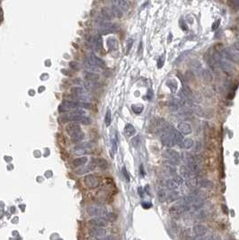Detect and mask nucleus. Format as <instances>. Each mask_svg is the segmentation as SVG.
I'll list each match as a JSON object with an SVG mask.
<instances>
[{
	"label": "nucleus",
	"mask_w": 239,
	"mask_h": 240,
	"mask_svg": "<svg viewBox=\"0 0 239 240\" xmlns=\"http://www.w3.org/2000/svg\"><path fill=\"white\" fill-rule=\"evenodd\" d=\"M116 25L108 21H100L98 22L97 32L99 35H107L116 32Z\"/></svg>",
	"instance_id": "f257e3e1"
},
{
	"label": "nucleus",
	"mask_w": 239,
	"mask_h": 240,
	"mask_svg": "<svg viewBox=\"0 0 239 240\" xmlns=\"http://www.w3.org/2000/svg\"><path fill=\"white\" fill-rule=\"evenodd\" d=\"M163 156L169 164L172 165H178L181 161V157L180 154L173 149H165L163 153Z\"/></svg>",
	"instance_id": "f03ea898"
},
{
	"label": "nucleus",
	"mask_w": 239,
	"mask_h": 240,
	"mask_svg": "<svg viewBox=\"0 0 239 240\" xmlns=\"http://www.w3.org/2000/svg\"><path fill=\"white\" fill-rule=\"evenodd\" d=\"M86 212L90 216L94 217H102L104 215H107V209L102 206H97V205H91L86 209Z\"/></svg>",
	"instance_id": "7ed1b4c3"
},
{
	"label": "nucleus",
	"mask_w": 239,
	"mask_h": 240,
	"mask_svg": "<svg viewBox=\"0 0 239 240\" xmlns=\"http://www.w3.org/2000/svg\"><path fill=\"white\" fill-rule=\"evenodd\" d=\"M218 64H219V67L220 68V69L226 73L227 75L228 76H233L235 75V73L237 72V69L235 68V66H233L231 63H229L228 61L225 60H222L220 59L218 61Z\"/></svg>",
	"instance_id": "20e7f679"
},
{
	"label": "nucleus",
	"mask_w": 239,
	"mask_h": 240,
	"mask_svg": "<svg viewBox=\"0 0 239 240\" xmlns=\"http://www.w3.org/2000/svg\"><path fill=\"white\" fill-rule=\"evenodd\" d=\"M220 56L226 58L227 60L231 61V62L239 64V52L238 51H236V50H233L230 49V48L225 49V50L220 53Z\"/></svg>",
	"instance_id": "39448f33"
},
{
	"label": "nucleus",
	"mask_w": 239,
	"mask_h": 240,
	"mask_svg": "<svg viewBox=\"0 0 239 240\" xmlns=\"http://www.w3.org/2000/svg\"><path fill=\"white\" fill-rule=\"evenodd\" d=\"M85 62L88 63L89 65L94 66V67L98 68H104L106 67L105 62L102 60L101 58L97 57L95 54H94V53L89 54V56H88V58L86 59Z\"/></svg>",
	"instance_id": "423d86ee"
},
{
	"label": "nucleus",
	"mask_w": 239,
	"mask_h": 240,
	"mask_svg": "<svg viewBox=\"0 0 239 240\" xmlns=\"http://www.w3.org/2000/svg\"><path fill=\"white\" fill-rule=\"evenodd\" d=\"M160 140L162 144L166 148H172L176 144L175 141L172 138V136L168 133L167 130L160 133Z\"/></svg>",
	"instance_id": "0eeeda50"
},
{
	"label": "nucleus",
	"mask_w": 239,
	"mask_h": 240,
	"mask_svg": "<svg viewBox=\"0 0 239 240\" xmlns=\"http://www.w3.org/2000/svg\"><path fill=\"white\" fill-rule=\"evenodd\" d=\"M84 183H85V184L88 188L94 189V188H96V187L99 186L100 180L97 176H94V175H88V176H85Z\"/></svg>",
	"instance_id": "6e6552de"
},
{
	"label": "nucleus",
	"mask_w": 239,
	"mask_h": 240,
	"mask_svg": "<svg viewBox=\"0 0 239 240\" xmlns=\"http://www.w3.org/2000/svg\"><path fill=\"white\" fill-rule=\"evenodd\" d=\"M168 133L172 136V138L175 141L176 144H179L180 146H182L183 143V136L182 135V133H180L178 130H175L174 127H172L171 125H169L168 129H167Z\"/></svg>",
	"instance_id": "1a4fd4ad"
},
{
	"label": "nucleus",
	"mask_w": 239,
	"mask_h": 240,
	"mask_svg": "<svg viewBox=\"0 0 239 240\" xmlns=\"http://www.w3.org/2000/svg\"><path fill=\"white\" fill-rule=\"evenodd\" d=\"M63 119H64V120H68V121L78 122V124L82 123V124L88 125V124L91 123V120L88 117H85V116H70V115L67 114V115H64Z\"/></svg>",
	"instance_id": "9d476101"
},
{
	"label": "nucleus",
	"mask_w": 239,
	"mask_h": 240,
	"mask_svg": "<svg viewBox=\"0 0 239 240\" xmlns=\"http://www.w3.org/2000/svg\"><path fill=\"white\" fill-rule=\"evenodd\" d=\"M66 131L70 137H73V136L78 134L82 130H81V127H80L79 124H78V123H69L66 127Z\"/></svg>",
	"instance_id": "9b49d317"
},
{
	"label": "nucleus",
	"mask_w": 239,
	"mask_h": 240,
	"mask_svg": "<svg viewBox=\"0 0 239 240\" xmlns=\"http://www.w3.org/2000/svg\"><path fill=\"white\" fill-rule=\"evenodd\" d=\"M108 221L106 219L102 218V217H97V218H94L92 220L88 221V224L92 227H95V228H103L107 226Z\"/></svg>",
	"instance_id": "f8f14e48"
},
{
	"label": "nucleus",
	"mask_w": 239,
	"mask_h": 240,
	"mask_svg": "<svg viewBox=\"0 0 239 240\" xmlns=\"http://www.w3.org/2000/svg\"><path fill=\"white\" fill-rule=\"evenodd\" d=\"M192 233L195 237H198V238H201L203 236L206 235L207 233V228L204 225H201V224H197L195 225L193 228H192Z\"/></svg>",
	"instance_id": "ddd939ff"
},
{
	"label": "nucleus",
	"mask_w": 239,
	"mask_h": 240,
	"mask_svg": "<svg viewBox=\"0 0 239 240\" xmlns=\"http://www.w3.org/2000/svg\"><path fill=\"white\" fill-rule=\"evenodd\" d=\"M83 77H84L85 81L92 82V83H95L96 81H98V79H99V75L96 74V73L91 72V71H85L83 74Z\"/></svg>",
	"instance_id": "4468645a"
},
{
	"label": "nucleus",
	"mask_w": 239,
	"mask_h": 240,
	"mask_svg": "<svg viewBox=\"0 0 239 240\" xmlns=\"http://www.w3.org/2000/svg\"><path fill=\"white\" fill-rule=\"evenodd\" d=\"M178 128V130H179L180 133L182 134H184V135H188L192 132V127L189 123H186V122H180L177 126Z\"/></svg>",
	"instance_id": "2eb2a0df"
},
{
	"label": "nucleus",
	"mask_w": 239,
	"mask_h": 240,
	"mask_svg": "<svg viewBox=\"0 0 239 240\" xmlns=\"http://www.w3.org/2000/svg\"><path fill=\"white\" fill-rule=\"evenodd\" d=\"M101 14H102V16H103V18L106 19V20H112V19H113V18L115 17V16H114L112 8L107 7V6H103V7L102 8Z\"/></svg>",
	"instance_id": "dca6fc26"
},
{
	"label": "nucleus",
	"mask_w": 239,
	"mask_h": 240,
	"mask_svg": "<svg viewBox=\"0 0 239 240\" xmlns=\"http://www.w3.org/2000/svg\"><path fill=\"white\" fill-rule=\"evenodd\" d=\"M182 104H183V102H180L177 99H173V100H170L167 103V106L173 112H177L178 110L181 109V106Z\"/></svg>",
	"instance_id": "f3484780"
},
{
	"label": "nucleus",
	"mask_w": 239,
	"mask_h": 240,
	"mask_svg": "<svg viewBox=\"0 0 239 240\" xmlns=\"http://www.w3.org/2000/svg\"><path fill=\"white\" fill-rule=\"evenodd\" d=\"M106 232H107L106 229L102 228H96L90 230V235L95 238H103L106 235Z\"/></svg>",
	"instance_id": "a211bd4d"
},
{
	"label": "nucleus",
	"mask_w": 239,
	"mask_h": 240,
	"mask_svg": "<svg viewBox=\"0 0 239 240\" xmlns=\"http://www.w3.org/2000/svg\"><path fill=\"white\" fill-rule=\"evenodd\" d=\"M91 44L94 47V49L95 50H101L102 48V39L101 37V35H95L92 37L91 39Z\"/></svg>",
	"instance_id": "6ab92c4d"
},
{
	"label": "nucleus",
	"mask_w": 239,
	"mask_h": 240,
	"mask_svg": "<svg viewBox=\"0 0 239 240\" xmlns=\"http://www.w3.org/2000/svg\"><path fill=\"white\" fill-rule=\"evenodd\" d=\"M95 167H96V165H95V162L92 160V162H91L88 165H86L85 167H83V168H81L79 170H77V174H78V175H83V174H85V173L91 172V171L95 170Z\"/></svg>",
	"instance_id": "aec40b11"
},
{
	"label": "nucleus",
	"mask_w": 239,
	"mask_h": 240,
	"mask_svg": "<svg viewBox=\"0 0 239 240\" xmlns=\"http://www.w3.org/2000/svg\"><path fill=\"white\" fill-rule=\"evenodd\" d=\"M113 5H116L118 8H120L122 12L124 11H127L128 9H129V6H130V5H129V2H127V1H125V0H118V1H113Z\"/></svg>",
	"instance_id": "412c9836"
},
{
	"label": "nucleus",
	"mask_w": 239,
	"mask_h": 240,
	"mask_svg": "<svg viewBox=\"0 0 239 240\" xmlns=\"http://www.w3.org/2000/svg\"><path fill=\"white\" fill-rule=\"evenodd\" d=\"M88 160V158L87 157H81V158H76L72 161L71 163V165L72 167L74 168H77V167H80L82 165H84Z\"/></svg>",
	"instance_id": "4be33fe9"
},
{
	"label": "nucleus",
	"mask_w": 239,
	"mask_h": 240,
	"mask_svg": "<svg viewBox=\"0 0 239 240\" xmlns=\"http://www.w3.org/2000/svg\"><path fill=\"white\" fill-rule=\"evenodd\" d=\"M93 161L95 162L96 166H98L99 168L102 169V170H104V169H106L108 167V162L104 158H97L94 159Z\"/></svg>",
	"instance_id": "5701e85b"
},
{
	"label": "nucleus",
	"mask_w": 239,
	"mask_h": 240,
	"mask_svg": "<svg viewBox=\"0 0 239 240\" xmlns=\"http://www.w3.org/2000/svg\"><path fill=\"white\" fill-rule=\"evenodd\" d=\"M189 67H190V68H191L192 70H193V71H195V72H199V71L201 72V70H202V69H201V64H200V62L196 60H192V61L189 63Z\"/></svg>",
	"instance_id": "b1692460"
},
{
	"label": "nucleus",
	"mask_w": 239,
	"mask_h": 240,
	"mask_svg": "<svg viewBox=\"0 0 239 240\" xmlns=\"http://www.w3.org/2000/svg\"><path fill=\"white\" fill-rule=\"evenodd\" d=\"M107 45L110 50H115L118 49V40L115 38H109L107 40Z\"/></svg>",
	"instance_id": "393cba45"
},
{
	"label": "nucleus",
	"mask_w": 239,
	"mask_h": 240,
	"mask_svg": "<svg viewBox=\"0 0 239 240\" xmlns=\"http://www.w3.org/2000/svg\"><path fill=\"white\" fill-rule=\"evenodd\" d=\"M169 213H170L171 216H173V217H175V218H177V217H179L180 215L182 214V211H181V210H180L179 206L176 204V205H175V206H172V207L169 209Z\"/></svg>",
	"instance_id": "a878e982"
},
{
	"label": "nucleus",
	"mask_w": 239,
	"mask_h": 240,
	"mask_svg": "<svg viewBox=\"0 0 239 240\" xmlns=\"http://www.w3.org/2000/svg\"><path fill=\"white\" fill-rule=\"evenodd\" d=\"M201 76L206 82H212L213 81V75L208 69H202L201 70Z\"/></svg>",
	"instance_id": "bb28decb"
},
{
	"label": "nucleus",
	"mask_w": 239,
	"mask_h": 240,
	"mask_svg": "<svg viewBox=\"0 0 239 240\" xmlns=\"http://www.w3.org/2000/svg\"><path fill=\"white\" fill-rule=\"evenodd\" d=\"M198 185L201 188H212L213 183L207 179H201V180H198Z\"/></svg>",
	"instance_id": "cd10ccee"
},
{
	"label": "nucleus",
	"mask_w": 239,
	"mask_h": 240,
	"mask_svg": "<svg viewBox=\"0 0 239 240\" xmlns=\"http://www.w3.org/2000/svg\"><path fill=\"white\" fill-rule=\"evenodd\" d=\"M87 147H88V144H85H85H81V145L77 146V147L73 149V151H74V153L77 154V155L83 154V153H85V150L87 149Z\"/></svg>",
	"instance_id": "c85d7f7f"
},
{
	"label": "nucleus",
	"mask_w": 239,
	"mask_h": 240,
	"mask_svg": "<svg viewBox=\"0 0 239 240\" xmlns=\"http://www.w3.org/2000/svg\"><path fill=\"white\" fill-rule=\"evenodd\" d=\"M124 132L126 134L127 137H131L135 134L136 130H135V128L131 125V124H127L125 126V129H124Z\"/></svg>",
	"instance_id": "c756f323"
},
{
	"label": "nucleus",
	"mask_w": 239,
	"mask_h": 240,
	"mask_svg": "<svg viewBox=\"0 0 239 240\" xmlns=\"http://www.w3.org/2000/svg\"><path fill=\"white\" fill-rule=\"evenodd\" d=\"M165 186L167 187V189L175 191V189H177L179 187V184L176 182H175L173 179H169V180H166V182H165Z\"/></svg>",
	"instance_id": "7c9ffc66"
},
{
	"label": "nucleus",
	"mask_w": 239,
	"mask_h": 240,
	"mask_svg": "<svg viewBox=\"0 0 239 240\" xmlns=\"http://www.w3.org/2000/svg\"><path fill=\"white\" fill-rule=\"evenodd\" d=\"M192 113L196 114V115L199 116V117H203V116L205 115L203 109H202L200 106H199V105H193V106L192 107Z\"/></svg>",
	"instance_id": "2f4dec72"
},
{
	"label": "nucleus",
	"mask_w": 239,
	"mask_h": 240,
	"mask_svg": "<svg viewBox=\"0 0 239 240\" xmlns=\"http://www.w3.org/2000/svg\"><path fill=\"white\" fill-rule=\"evenodd\" d=\"M180 198L179 193L177 192H175V191H172L171 193H168L167 194V198L166 200L169 201V202H172V201H175V200H177Z\"/></svg>",
	"instance_id": "473e14b6"
},
{
	"label": "nucleus",
	"mask_w": 239,
	"mask_h": 240,
	"mask_svg": "<svg viewBox=\"0 0 239 240\" xmlns=\"http://www.w3.org/2000/svg\"><path fill=\"white\" fill-rule=\"evenodd\" d=\"M180 171H181L182 176H183L186 177V178H191V176H192V173L190 172L189 168L187 167V165H182V166H181Z\"/></svg>",
	"instance_id": "72a5a7b5"
},
{
	"label": "nucleus",
	"mask_w": 239,
	"mask_h": 240,
	"mask_svg": "<svg viewBox=\"0 0 239 240\" xmlns=\"http://www.w3.org/2000/svg\"><path fill=\"white\" fill-rule=\"evenodd\" d=\"M85 112L83 109H81V108H78V109L72 110V111L68 113V115H70V116H85Z\"/></svg>",
	"instance_id": "f704fd0d"
},
{
	"label": "nucleus",
	"mask_w": 239,
	"mask_h": 240,
	"mask_svg": "<svg viewBox=\"0 0 239 240\" xmlns=\"http://www.w3.org/2000/svg\"><path fill=\"white\" fill-rule=\"evenodd\" d=\"M112 8V10H113V14H114V16H115V17H119V18H120V17H122V14H123V12L120 9V8H118L116 5H113V6L111 7Z\"/></svg>",
	"instance_id": "c9c22d12"
},
{
	"label": "nucleus",
	"mask_w": 239,
	"mask_h": 240,
	"mask_svg": "<svg viewBox=\"0 0 239 240\" xmlns=\"http://www.w3.org/2000/svg\"><path fill=\"white\" fill-rule=\"evenodd\" d=\"M167 194H168V193H167L165 190H160L159 192H158V199H159L161 201H165V200H166Z\"/></svg>",
	"instance_id": "e433bc0d"
},
{
	"label": "nucleus",
	"mask_w": 239,
	"mask_h": 240,
	"mask_svg": "<svg viewBox=\"0 0 239 240\" xmlns=\"http://www.w3.org/2000/svg\"><path fill=\"white\" fill-rule=\"evenodd\" d=\"M166 85H168V87L171 89L172 92H175L177 89V84L175 83V81L174 80H169L168 82H166Z\"/></svg>",
	"instance_id": "4c0bfd02"
},
{
	"label": "nucleus",
	"mask_w": 239,
	"mask_h": 240,
	"mask_svg": "<svg viewBox=\"0 0 239 240\" xmlns=\"http://www.w3.org/2000/svg\"><path fill=\"white\" fill-rule=\"evenodd\" d=\"M184 78H185L186 81H188V82H192L193 80L195 79V75H194V73H193L192 71H187V72L185 73Z\"/></svg>",
	"instance_id": "58836bf2"
},
{
	"label": "nucleus",
	"mask_w": 239,
	"mask_h": 240,
	"mask_svg": "<svg viewBox=\"0 0 239 240\" xmlns=\"http://www.w3.org/2000/svg\"><path fill=\"white\" fill-rule=\"evenodd\" d=\"M193 144H194V142H193V140H192V139H186V140H183L182 146H183L185 148L189 149V148H191L193 146Z\"/></svg>",
	"instance_id": "ea45409f"
},
{
	"label": "nucleus",
	"mask_w": 239,
	"mask_h": 240,
	"mask_svg": "<svg viewBox=\"0 0 239 240\" xmlns=\"http://www.w3.org/2000/svg\"><path fill=\"white\" fill-rule=\"evenodd\" d=\"M186 184L188 187H196L198 185V180L195 178H189L186 181Z\"/></svg>",
	"instance_id": "a19ab883"
},
{
	"label": "nucleus",
	"mask_w": 239,
	"mask_h": 240,
	"mask_svg": "<svg viewBox=\"0 0 239 240\" xmlns=\"http://www.w3.org/2000/svg\"><path fill=\"white\" fill-rule=\"evenodd\" d=\"M131 108H132L133 112H134L135 113H137V114L141 113L142 111H143V105H141V104H133V105L131 106Z\"/></svg>",
	"instance_id": "79ce46f5"
},
{
	"label": "nucleus",
	"mask_w": 239,
	"mask_h": 240,
	"mask_svg": "<svg viewBox=\"0 0 239 240\" xmlns=\"http://www.w3.org/2000/svg\"><path fill=\"white\" fill-rule=\"evenodd\" d=\"M111 121H112V114H111L110 109H108L107 112H106V115H105V124H106V126H110Z\"/></svg>",
	"instance_id": "37998d69"
},
{
	"label": "nucleus",
	"mask_w": 239,
	"mask_h": 240,
	"mask_svg": "<svg viewBox=\"0 0 239 240\" xmlns=\"http://www.w3.org/2000/svg\"><path fill=\"white\" fill-rule=\"evenodd\" d=\"M106 220L107 221H110V222H113L117 220V215L114 213V212H110L106 215Z\"/></svg>",
	"instance_id": "c03bdc74"
},
{
	"label": "nucleus",
	"mask_w": 239,
	"mask_h": 240,
	"mask_svg": "<svg viewBox=\"0 0 239 240\" xmlns=\"http://www.w3.org/2000/svg\"><path fill=\"white\" fill-rule=\"evenodd\" d=\"M71 139H72V140H73L74 142H79V141H81V140L84 139V133L81 131V132H79L78 134H77V135L71 137Z\"/></svg>",
	"instance_id": "a18cd8bd"
},
{
	"label": "nucleus",
	"mask_w": 239,
	"mask_h": 240,
	"mask_svg": "<svg viewBox=\"0 0 239 240\" xmlns=\"http://www.w3.org/2000/svg\"><path fill=\"white\" fill-rule=\"evenodd\" d=\"M59 112L60 113H70L71 112V110L68 107V106H66L65 104H63V103H61L60 106H59Z\"/></svg>",
	"instance_id": "49530a36"
},
{
	"label": "nucleus",
	"mask_w": 239,
	"mask_h": 240,
	"mask_svg": "<svg viewBox=\"0 0 239 240\" xmlns=\"http://www.w3.org/2000/svg\"><path fill=\"white\" fill-rule=\"evenodd\" d=\"M140 140H141V139H140V135H138V136L134 137V138L131 140V145H132L133 147H138V146L140 145Z\"/></svg>",
	"instance_id": "de8ad7c7"
},
{
	"label": "nucleus",
	"mask_w": 239,
	"mask_h": 240,
	"mask_svg": "<svg viewBox=\"0 0 239 240\" xmlns=\"http://www.w3.org/2000/svg\"><path fill=\"white\" fill-rule=\"evenodd\" d=\"M227 4L231 7H239V0H230L227 2Z\"/></svg>",
	"instance_id": "09e8293b"
},
{
	"label": "nucleus",
	"mask_w": 239,
	"mask_h": 240,
	"mask_svg": "<svg viewBox=\"0 0 239 240\" xmlns=\"http://www.w3.org/2000/svg\"><path fill=\"white\" fill-rule=\"evenodd\" d=\"M173 180L175 181V182H176L179 185L183 183V178H182L181 176H175L174 178H173Z\"/></svg>",
	"instance_id": "8fccbe9b"
},
{
	"label": "nucleus",
	"mask_w": 239,
	"mask_h": 240,
	"mask_svg": "<svg viewBox=\"0 0 239 240\" xmlns=\"http://www.w3.org/2000/svg\"><path fill=\"white\" fill-rule=\"evenodd\" d=\"M93 240H118L116 237L114 236H108V237H103V238H94Z\"/></svg>",
	"instance_id": "3c124183"
},
{
	"label": "nucleus",
	"mask_w": 239,
	"mask_h": 240,
	"mask_svg": "<svg viewBox=\"0 0 239 240\" xmlns=\"http://www.w3.org/2000/svg\"><path fill=\"white\" fill-rule=\"evenodd\" d=\"M70 67L72 68H74V69H76V70H78V69H80V67H79V64L78 63V62H76V61H72V62H70Z\"/></svg>",
	"instance_id": "603ef678"
},
{
	"label": "nucleus",
	"mask_w": 239,
	"mask_h": 240,
	"mask_svg": "<svg viewBox=\"0 0 239 240\" xmlns=\"http://www.w3.org/2000/svg\"><path fill=\"white\" fill-rule=\"evenodd\" d=\"M219 23H220V20L214 22V23L212 24V31H215V30H217V29L219 28Z\"/></svg>",
	"instance_id": "864d4df0"
},
{
	"label": "nucleus",
	"mask_w": 239,
	"mask_h": 240,
	"mask_svg": "<svg viewBox=\"0 0 239 240\" xmlns=\"http://www.w3.org/2000/svg\"><path fill=\"white\" fill-rule=\"evenodd\" d=\"M164 62H165V56L163 55L162 57H160L159 61H158V67L159 68H161L163 67V65H164Z\"/></svg>",
	"instance_id": "5fc2aeb1"
},
{
	"label": "nucleus",
	"mask_w": 239,
	"mask_h": 240,
	"mask_svg": "<svg viewBox=\"0 0 239 240\" xmlns=\"http://www.w3.org/2000/svg\"><path fill=\"white\" fill-rule=\"evenodd\" d=\"M142 207L144 209H149V208L152 207V203H150V202H143L142 203Z\"/></svg>",
	"instance_id": "6e6d98bb"
},
{
	"label": "nucleus",
	"mask_w": 239,
	"mask_h": 240,
	"mask_svg": "<svg viewBox=\"0 0 239 240\" xmlns=\"http://www.w3.org/2000/svg\"><path fill=\"white\" fill-rule=\"evenodd\" d=\"M180 25H181V28H182L183 31H186V30H187V25L185 24V22L183 20L180 21Z\"/></svg>",
	"instance_id": "4d7b16f0"
},
{
	"label": "nucleus",
	"mask_w": 239,
	"mask_h": 240,
	"mask_svg": "<svg viewBox=\"0 0 239 240\" xmlns=\"http://www.w3.org/2000/svg\"><path fill=\"white\" fill-rule=\"evenodd\" d=\"M132 45H133V40H131V39H130V40H128V49H127V52L130 51V50L131 49Z\"/></svg>",
	"instance_id": "13d9d810"
},
{
	"label": "nucleus",
	"mask_w": 239,
	"mask_h": 240,
	"mask_svg": "<svg viewBox=\"0 0 239 240\" xmlns=\"http://www.w3.org/2000/svg\"><path fill=\"white\" fill-rule=\"evenodd\" d=\"M122 172H123V175H124V176L126 177L127 181H130V176H128V173H127V171H126V168H125V167H123V169H122Z\"/></svg>",
	"instance_id": "bf43d9fd"
},
{
	"label": "nucleus",
	"mask_w": 239,
	"mask_h": 240,
	"mask_svg": "<svg viewBox=\"0 0 239 240\" xmlns=\"http://www.w3.org/2000/svg\"><path fill=\"white\" fill-rule=\"evenodd\" d=\"M234 48H235L236 50H237L239 52V41H236V42L234 43Z\"/></svg>",
	"instance_id": "052dcab7"
},
{
	"label": "nucleus",
	"mask_w": 239,
	"mask_h": 240,
	"mask_svg": "<svg viewBox=\"0 0 239 240\" xmlns=\"http://www.w3.org/2000/svg\"><path fill=\"white\" fill-rule=\"evenodd\" d=\"M113 148L114 152H116V149H117V146H116V142H115V141H113Z\"/></svg>",
	"instance_id": "680f3d73"
},
{
	"label": "nucleus",
	"mask_w": 239,
	"mask_h": 240,
	"mask_svg": "<svg viewBox=\"0 0 239 240\" xmlns=\"http://www.w3.org/2000/svg\"><path fill=\"white\" fill-rule=\"evenodd\" d=\"M222 209H223V211H224L225 213H227V212H228V211H227V206L222 205Z\"/></svg>",
	"instance_id": "e2e57ef3"
},
{
	"label": "nucleus",
	"mask_w": 239,
	"mask_h": 240,
	"mask_svg": "<svg viewBox=\"0 0 239 240\" xmlns=\"http://www.w3.org/2000/svg\"><path fill=\"white\" fill-rule=\"evenodd\" d=\"M190 240H205V239H203L202 238H198V237H196V238H190Z\"/></svg>",
	"instance_id": "0e129e2a"
},
{
	"label": "nucleus",
	"mask_w": 239,
	"mask_h": 240,
	"mask_svg": "<svg viewBox=\"0 0 239 240\" xmlns=\"http://www.w3.org/2000/svg\"><path fill=\"white\" fill-rule=\"evenodd\" d=\"M237 39H239V30H238V32H237Z\"/></svg>",
	"instance_id": "69168bd1"
},
{
	"label": "nucleus",
	"mask_w": 239,
	"mask_h": 240,
	"mask_svg": "<svg viewBox=\"0 0 239 240\" xmlns=\"http://www.w3.org/2000/svg\"><path fill=\"white\" fill-rule=\"evenodd\" d=\"M205 240H206V239H205Z\"/></svg>",
	"instance_id": "338daca9"
}]
</instances>
